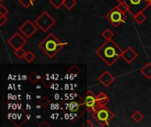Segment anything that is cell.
Returning a JSON list of instances; mask_svg holds the SVG:
<instances>
[{
  "instance_id": "36",
  "label": "cell",
  "mask_w": 151,
  "mask_h": 127,
  "mask_svg": "<svg viewBox=\"0 0 151 127\" xmlns=\"http://www.w3.org/2000/svg\"><path fill=\"white\" fill-rule=\"evenodd\" d=\"M69 86H70V85H68V84H65V90L69 89Z\"/></svg>"
},
{
  "instance_id": "7",
  "label": "cell",
  "mask_w": 151,
  "mask_h": 127,
  "mask_svg": "<svg viewBox=\"0 0 151 127\" xmlns=\"http://www.w3.org/2000/svg\"><path fill=\"white\" fill-rule=\"evenodd\" d=\"M82 102L87 108V112L90 113L91 115L96 110V109H98L101 106L97 102L96 95H95L93 92H91L90 90H88L86 93V95L82 98Z\"/></svg>"
},
{
  "instance_id": "20",
  "label": "cell",
  "mask_w": 151,
  "mask_h": 127,
  "mask_svg": "<svg viewBox=\"0 0 151 127\" xmlns=\"http://www.w3.org/2000/svg\"><path fill=\"white\" fill-rule=\"evenodd\" d=\"M102 36H103L106 41H108V40H112L113 36H114V33H113L111 29L106 28V29L102 33Z\"/></svg>"
},
{
  "instance_id": "27",
  "label": "cell",
  "mask_w": 151,
  "mask_h": 127,
  "mask_svg": "<svg viewBox=\"0 0 151 127\" xmlns=\"http://www.w3.org/2000/svg\"><path fill=\"white\" fill-rule=\"evenodd\" d=\"M68 72H69V74L73 75V76L76 78V77L78 76V74L81 72V70H80V68H78V66H76V65H73L71 68H69Z\"/></svg>"
},
{
  "instance_id": "23",
  "label": "cell",
  "mask_w": 151,
  "mask_h": 127,
  "mask_svg": "<svg viewBox=\"0 0 151 127\" xmlns=\"http://www.w3.org/2000/svg\"><path fill=\"white\" fill-rule=\"evenodd\" d=\"M76 0H64V4H63V5H64V7L66 9V10H72L73 7H74V5L76 4Z\"/></svg>"
},
{
  "instance_id": "31",
  "label": "cell",
  "mask_w": 151,
  "mask_h": 127,
  "mask_svg": "<svg viewBox=\"0 0 151 127\" xmlns=\"http://www.w3.org/2000/svg\"><path fill=\"white\" fill-rule=\"evenodd\" d=\"M38 126L39 127H43V126H50V125H49V124H47V123H46V121H42V123H40V124H39V125H38Z\"/></svg>"
},
{
  "instance_id": "12",
  "label": "cell",
  "mask_w": 151,
  "mask_h": 127,
  "mask_svg": "<svg viewBox=\"0 0 151 127\" xmlns=\"http://www.w3.org/2000/svg\"><path fill=\"white\" fill-rule=\"evenodd\" d=\"M12 123L17 124V122H19V126H21L24 125V123L27 120V114H26L23 110L20 113H12Z\"/></svg>"
},
{
  "instance_id": "29",
  "label": "cell",
  "mask_w": 151,
  "mask_h": 127,
  "mask_svg": "<svg viewBox=\"0 0 151 127\" xmlns=\"http://www.w3.org/2000/svg\"><path fill=\"white\" fill-rule=\"evenodd\" d=\"M9 13V10L1 3L0 4V16H6Z\"/></svg>"
},
{
  "instance_id": "25",
  "label": "cell",
  "mask_w": 151,
  "mask_h": 127,
  "mask_svg": "<svg viewBox=\"0 0 151 127\" xmlns=\"http://www.w3.org/2000/svg\"><path fill=\"white\" fill-rule=\"evenodd\" d=\"M49 3L56 9L58 10L64 4V0H50Z\"/></svg>"
},
{
  "instance_id": "34",
  "label": "cell",
  "mask_w": 151,
  "mask_h": 127,
  "mask_svg": "<svg viewBox=\"0 0 151 127\" xmlns=\"http://www.w3.org/2000/svg\"><path fill=\"white\" fill-rule=\"evenodd\" d=\"M65 119H70V114L65 113Z\"/></svg>"
},
{
  "instance_id": "30",
  "label": "cell",
  "mask_w": 151,
  "mask_h": 127,
  "mask_svg": "<svg viewBox=\"0 0 151 127\" xmlns=\"http://www.w3.org/2000/svg\"><path fill=\"white\" fill-rule=\"evenodd\" d=\"M8 21L7 16H0V27H3Z\"/></svg>"
},
{
  "instance_id": "42",
  "label": "cell",
  "mask_w": 151,
  "mask_h": 127,
  "mask_svg": "<svg viewBox=\"0 0 151 127\" xmlns=\"http://www.w3.org/2000/svg\"><path fill=\"white\" fill-rule=\"evenodd\" d=\"M35 118H41V116H36Z\"/></svg>"
},
{
  "instance_id": "19",
  "label": "cell",
  "mask_w": 151,
  "mask_h": 127,
  "mask_svg": "<svg viewBox=\"0 0 151 127\" xmlns=\"http://www.w3.org/2000/svg\"><path fill=\"white\" fill-rule=\"evenodd\" d=\"M132 119L135 122V123H140L143 118H144V116H143V114L141 112V111H139V110H136V111H134L133 114H132Z\"/></svg>"
},
{
  "instance_id": "8",
  "label": "cell",
  "mask_w": 151,
  "mask_h": 127,
  "mask_svg": "<svg viewBox=\"0 0 151 127\" xmlns=\"http://www.w3.org/2000/svg\"><path fill=\"white\" fill-rule=\"evenodd\" d=\"M38 28L39 27L35 25V23L32 22L30 19H27L19 27V30L24 36L29 39L36 33Z\"/></svg>"
},
{
  "instance_id": "4",
  "label": "cell",
  "mask_w": 151,
  "mask_h": 127,
  "mask_svg": "<svg viewBox=\"0 0 151 127\" xmlns=\"http://www.w3.org/2000/svg\"><path fill=\"white\" fill-rule=\"evenodd\" d=\"M127 15V13L123 12L119 10L118 5L114 6L108 13L105 15V19L110 22L111 25H112L114 27H118L119 25L126 23Z\"/></svg>"
},
{
  "instance_id": "38",
  "label": "cell",
  "mask_w": 151,
  "mask_h": 127,
  "mask_svg": "<svg viewBox=\"0 0 151 127\" xmlns=\"http://www.w3.org/2000/svg\"><path fill=\"white\" fill-rule=\"evenodd\" d=\"M41 98H42V96H41V95H36V99H39V100H40Z\"/></svg>"
},
{
  "instance_id": "9",
  "label": "cell",
  "mask_w": 151,
  "mask_h": 127,
  "mask_svg": "<svg viewBox=\"0 0 151 127\" xmlns=\"http://www.w3.org/2000/svg\"><path fill=\"white\" fill-rule=\"evenodd\" d=\"M7 43L15 50L19 48L23 47L27 43V41L20 34L14 33V34L7 41Z\"/></svg>"
},
{
  "instance_id": "5",
  "label": "cell",
  "mask_w": 151,
  "mask_h": 127,
  "mask_svg": "<svg viewBox=\"0 0 151 127\" xmlns=\"http://www.w3.org/2000/svg\"><path fill=\"white\" fill-rule=\"evenodd\" d=\"M35 23L43 33H46L54 26L56 20L48 13V11H44L35 19Z\"/></svg>"
},
{
  "instance_id": "32",
  "label": "cell",
  "mask_w": 151,
  "mask_h": 127,
  "mask_svg": "<svg viewBox=\"0 0 151 127\" xmlns=\"http://www.w3.org/2000/svg\"><path fill=\"white\" fill-rule=\"evenodd\" d=\"M58 104H56V103H50V109L51 110H57V109H58Z\"/></svg>"
},
{
  "instance_id": "10",
  "label": "cell",
  "mask_w": 151,
  "mask_h": 127,
  "mask_svg": "<svg viewBox=\"0 0 151 127\" xmlns=\"http://www.w3.org/2000/svg\"><path fill=\"white\" fill-rule=\"evenodd\" d=\"M138 53L132 48V47H127L125 50H123L122 56L121 57L124 58V60L127 63V64H131L133 63V61L134 59H136L138 57Z\"/></svg>"
},
{
  "instance_id": "16",
  "label": "cell",
  "mask_w": 151,
  "mask_h": 127,
  "mask_svg": "<svg viewBox=\"0 0 151 127\" xmlns=\"http://www.w3.org/2000/svg\"><path fill=\"white\" fill-rule=\"evenodd\" d=\"M141 72L148 79L150 80L151 79V63H148L146 64L142 69H141Z\"/></svg>"
},
{
  "instance_id": "21",
  "label": "cell",
  "mask_w": 151,
  "mask_h": 127,
  "mask_svg": "<svg viewBox=\"0 0 151 127\" xmlns=\"http://www.w3.org/2000/svg\"><path fill=\"white\" fill-rule=\"evenodd\" d=\"M39 104L42 107V109H47L48 107L50 106V101L49 100L48 97L42 96V97L39 100Z\"/></svg>"
},
{
  "instance_id": "24",
  "label": "cell",
  "mask_w": 151,
  "mask_h": 127,
  "mask_svg": "<svg viewBox=\"0 0 151 127\" xmlns=\"http://www.w3.org/2000/svg\"><path fill=\"white\" fill-rule=\"evenodd\" d=\"M35 54H34L32 51H30V50L27 51V53H26V55H25V57H24V59H25L26 62H27L28 64H31V63L35 60Z\"/></svg>"
},
{
  "instance_id": "33",
  "label": "cell",
  "mask_w": 151,
  "mask_h": 127,
  "mask_svg": "<svg viewBox=\"0 0 151 127\" xmlns=\"http://www.w3.org/2000/svg\"><path fill=\"white\" fill-rule=\"evenodd\" d=\"M85 126H86L87 127H93L94 126V124H93V123H91L89 119H88V120H87V123H86V125H85Z\"/></svg>"
},
{
  "instance_id": "37",
  "label": "cell",
  "mask_w": 151,
  "mask_h": 127,
  "mask_svg": "<svg viewBox=\"0 0 151 127\" xmlns=\"http://www.w3.org/2000/svg\"><path fill=\"white\" fill-rule=\"evenodd\" d=\"M27 100H30V99H31V96L28 95H27Z\"/></svg>"
},
{
  "instance_id": "13",
  "label": "cell",
  "mask_w": 151,
  "mask_h": 127,
  "mask_svg": "<svg viewBox=\"0 0 151 127\" xmlns=\"http://www.w3.org/2000/svg\"><path fill=\"white\" fill-rule=\"evenodd\" d=\"M85 105L83 104V102L81 101V103L76 102V101H72L68 104V110L73 112V113H78L81 110V108L84 107Z\"/></svg>"
},
{
  "instance_id": "35",
  "label": "cell",
  "mask_w": 151,
  "mask_h": 127,
  "mask_svg": "<svg viewBox=\"0 0 151 127\" xmlns=\"http://www.w3.org/2000/svg\"><path fill=\"white\" fill-rule=\"evenodd\" d=\"M22 78H23V79H22L23 80H27V79H28V77H27V75H23V76H22Z\"/></svg>"
},
{
  "instance_id": "17",
  "label": "cell",
  "mask_w": 151,
  "mask_h": 127,
  "mask_svg": "<svg viewBox=\"0 0 151 127\" xmlns=\"http://www.w3.org/2000/svg\"><path fill=\"white\" fill-rule=\"evenodd\" d=\"M133 19H134V21H135L138 25H142V24L147 19V17H146V15L143 13V11H142V12H139V13H137L136 15L133 16Z\"/></svg>"
},
{
  "instance_id": "11",
  "label": "cell",
  "mask_w": 151,
  "mask_h": 127,
  "mask_svg": "<svg viewBox=\"0 0 151 127\" xmlns=\"http://www.w3.org/2000/svg\"><path fill=\"white\" fill-rule=\"evenodd\" d=\"M98 81L104 87L108 88L111 83L115 81V77L112 76L108 71H104L99 77H98Z\"/></svg>"
},
{
  "instance_id": "41",
  "label": "cell",
  "mask_w": 151,
  "mask_h": 127,
  "mask_svg": "<svg viewBox=\"0 0 151 127\" xmlns=\"http://www.w3.org/2000/svg\"><path fill=\"white\" fill-rule=\"evenodd\" d=\"M18 88H19V90L21 89V87H20V85H18Z\"/></svg>"
},
{
  "instance_id": "39",
  "label": "cell",
  "mask_w": 151,
  "mask_h": 127,
  "mask_svg": "<svg viewBox=\"0 0 151 127\" xmlns=\"http://www.w3.org/2000/svg\"><path fill=\"white\" fill-rule=\"evenodd\" d=\"M58 97H59L58 95H55V99H58Z\"/></svg>"
},
{
  "instance_id": "3",
  "label": "cell",
  "mask_w": 151,
  "mask_h": 127,
  "mask_svg": "<svg viewBox=\"0 0 151 127\" xmlns=\"http://www.w3.org/2000/svg\"><path fill=\"white\" fill-rule=\"evenodd\" d=\"M93 118L101 126H108L111 120L114 118V113L111 112L106 105L100 106L92 114Z\"/></svg>"
},
{
  "instance_id": "22",
  "label": "cell",
  "mask_w": 151,
  "mask_h": 127,
  "mask_svg": "<svg viewBox=\"0 0 151 127\" xmlns=\"http://www.w3.org/2000/svg\"><path fill=\"white\" fill-rule=\"evenodd\" d=\"M26 53H27V51L23 49V47L19 48V49H17V50H14V56H15L17 58H19V59L24 58Z\"/></svg>"
},
{
  "instance_id": "14",
  "label": "cell",
  "mask_w": 151,
  "mask_h": 127,
  "mask_svg": "<svg viewBox=\"0 0 151 127\" xmlns=\"http://www.w3.org/2000/svg\"><path fill=\"white\" fill-rule=\"evenodd\" d=\"M96 99H97V102H98L99 105H101V106L107 105V103L110 102V98L104 94V92H100L96 95Z\"/></svg>"
},
{
  "instance_id": "6",
  "label": "cell",
  "mask_w": 151,
  "mask_h": 127,
  "mask_svg": "<svg viewBox=\"0 0 151 127\" xmlns=\"http://www.w3.org/2000/svg\"><path fill=\"white\" fill-rule=\"evenodd\" d=\"M117 1L126 3L129 8V13L132 16H134L139 12L144 11L149 6H150L148 0H117Z\"/></svg>"
},
{
  "instance_id": "28",
  "label": "cell",
  "mask_w": 151,
  "mask_h": 127,
  "mask_svg": "<svg viewBox=\"0 0 151 127\" xmlns=\"http://www.w3.org/2000/svg\"><path fill=\"white\" fill-rule=\"evenodd\" d=\"M118 7L119 8L120 11H122L125 12V13L129 12V8H128L127 4L126 3H124V2H119Z\"/></svg>"
},
{
  "instance_id": "18",
  "label": "cell",
  "mask_w": 151,
  "mask_h": 127,
  "mask_svg": "<svg viewBox=\"0 0 151 127\" xmlns=\"http://www.w3.org/2000/svg\"><path fill=\"white\" fill-rule=\"evenodd\" d=\"M42 77V76H41L39 73H37V72H32L29 74V76H28V80H29L33 84H35V83H37L39 80H41Z\"/></svg>"
},
{
  "instance_id": "26",
  "label": "cell",
  "mask_w": 151,
  "mask_h": 127,
  "mask_svg": "<svg viewBox=\"0 0 151 127\" xmlns=\"http://www.w3.org/2000/svg\"><path fill=\"white\" fill-rule=\"evenodd\" d=\"M19 4H21V5L24 8H29L30 6H33L35 4V0H18Z\"/></svg>"
},
{
  "instance_id": "43",
  "label": "cell",
  "mask_w": 151,
  "mask_h": 127,
  "mask_svg": "<svg viewBox=\"0 0 151 127\" xmlns=\"http://www.w3.org/2000/svg\"><path fill=\"white\" fill-rule=\"evenodd\" d=\"M149 1V3H150V6H151V0H148Z\"/></svg>"
},
{
  "instance_id": "15",
  "label": "cell",
  "mask_w": 151,
  "mask_h": 127,
  "mask_svg": "<svg viewBox=\"0 0 151 127\" xmlns=\"http://www.w3.org/2000/svg\"><path fill=\"white\" fill-rule=\"evenodd\" d=\"M41 81H42V85H43L45 88H50V86H51V85H52V83H53V79L51 78V76H50V75H49V74H45L44 76H42V77Z\"/></svg>"
},
{
  "instance_id": "1",
  "label": "cell",
  "mask_w": 151,
  "mask_h": 127,
  "mask_svg": "<svg viewBox=\"0 0 151 127\" xmlns=\"http://www.w3.org/2000/svg\"><path fill=\"white\" fill-rule=\"evenodd\" d=\"M123 50L112 40L106 41L96 50V54L108 65L112 66L114 63L121 57Z\"/></svg>"
},
{
  "instance_id": "2",
  "label": "cell",
  "mask_w": 151,
  "mask_h": 127,
  "mask_svg": "<svg viewBox=\"0 0 151 127\" xmlns=\"http://www.w3.org/2000/svg\"><path fill=\"white\" fill-rule=\"evenodd\" d=\"M67 44L68 42H60L53 34H50L39 43L38 46L50 58H53L62 50V48Z\"/></svg>"
},
{
  "instance_id": "44",
  "label": "cell",
  "mask_w": 151,
  "mask_h": 127,
  "mask_svg": "<svg viewBox=\"0 0 151 127\" xmlns=\"http://www.w3.org/2000/svg\"><path fill=\"white\" fill-rule=\"evenodd\" d=\"M3 1H4V0H0V2H1V3H2V2H3Z\"/></svg>"
},
{
  "instance_id": "40",
  "label": "cell",
  "mask_w": 151,
  "mask_h": 127,
  "mask_svg": "<svg viewBox=\"0 0 151 127\" xmlns=\"http://www.w3.org/2000/svg\"><path fill=\"white\" fill-rule=\"evenodd\" d=\"M35 88H36L37 89H40V88H41V86H36Z\"/></svg>"
}]
</instances>
